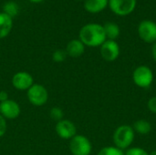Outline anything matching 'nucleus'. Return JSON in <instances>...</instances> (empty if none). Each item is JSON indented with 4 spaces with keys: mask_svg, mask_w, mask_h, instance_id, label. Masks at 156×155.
Returning a JSON list of instances; mask_svg holds the SVG:
<instances>
[{
    "mask_svg": "<svg viewBox=\"0 0 156 155\" xmlns=\"http://www.w3.org/2000/svg\"><path fill=\"white\" fill-rule=\"evenodd\" d=\"M152 55H153V58H154V61L156 62V42L154 43V45L152 47Z\"/></svg>",
    "mask_w": 156,
    "mask_h": 155,
    "instance_id": "nucleus-25",
    "label": "nucleus"
},
{
    "mask_svg": "<svg viewBox=\"0 0 156 155\" xmlns=\"http://www.w3.org/2000/svg\"><path fill=\"white\" fill-rule=\"evenodd\" d=\"M85 51V45L80 39H73L69 41L66 48L67 55L71 58H79Z\"/></svg>",
    "mask_w": 156,
    "mask_h": 155,
    "instance_id": "nucleus-12",
    "label": "nucleus"
},
{
    "mask_svg": "<svg viewBox=\"0 0 156 155\" xmlns=\"http://www.w3.org/2000/svg\"><path fill=\"white\" fill-rule=\"evenodd\" d=\"M33 84V77L26 71L16 72L12 78V85L18 90H27Z\"/></svg>",
    "mask_w": 156,
    "mask_h": 155,
    "instance_id": "nucleus-11",
    "label": "nucleus"
},
{
    "mask_svg": "<svg viewBox=\"0 0 156 155\" xmlns=\"http://www.w3.org/2000/svg\"><path fill=\"white\" fill-rule=\"evenodd\" d=\"M79 1H81V0H79Z\"/></svg>",
    "mask_w": 156,
    "mask_h": 155,
    "instance_id": "nucleus-28",
    "label": "nucleus"
},
{
    "mask_svg": "<svg viewBox=\"0 0 156 155\" xmlns=\"http://www.w3.org/2000/svg\"><path fill=\"white\" fill-rule=\"evenodd\" d=\"M31 2H34V3H39V2H42L43 0H30Z\"/></svg>",
    "mask_w": 156,
    "mask_h": 155,
    "instance_id": "nucleus-26",
    "label": "nucleus"
},
{
    "mask_svg": "<svg viewBox=\"0 0 156 155\" xmlns=\"http://www.w3.org/2000/svg\"><path fill=\"white\" fill-rule=\"evenodd\" d=\"M3 10H4L3 13L6 14L10 17H13V16L17 15V13H18V6H17V5L15 2L9 1V2H6L4 5Z\"/></svg>",
    "mask_w": 156,
    "mask_h": 155,
    "instance_id": "nucleus-17",
    "label": "nucleus"
},
{
    "mask_svg": "<svg viewBox=\"0 0 156 155\" xmlns=\"http://www.w3.org/2000/svg\"><path fill=\"white\" fill-rule=\"evenodd\" d=\"M98 155H124V153L122 152V150H120L116 147L108 146L102 148L99 152Z\"/></svg>",
    "mask_w": 156,
    "mask_h": 155,
    "instance_id": "nucleus-18",
    "label": "nucleus"
},
{
    "mask_svg": "<svg viewBox=\"0 0 156 155\" xmlns=\"http://www.w3.org/2000/svg\"><path fill=\"white\" fill-rule=\"evenodd\" d=\"M138 35L146 43L156 42V23L151 20H143L138 26Z\"/></svg>",
    "mask_w": 156,
    "mask_h": 155,
    "instance_id": "nucleus-7",
    "label": "nucleus"
},
{
    "mask_svg": "<svg viewBox=\"0 0 156 155\" xmlns=\"http://www.w3.org/2000/svg\"><path fill=\"white\" fill-rule=\"evenodd\" d=\"M67 58V52L66 50H62V49H57L56 51H54L53 55H52V58L55 62H63Z\"/></svg>",
    "mask_w": 156,
    "mask_h": 155,
    "instance_id": "nucleus-20",
    "label": "nucleus"
},
{
    "mask_svg": "<svg viewBox=\"0 0 156 155\" xmlns=\"http://www.w3.org/2000/svg\"><path fill=\"white\" fill-rule=\"evenodd\" d=\"M124 155H149V153L145 150L140 147H133V148H129L124 153Z\"/></svg>",
    "mask_w": 156,
    "mask_h": 155,
    "instance_id": "nucleus-21",
    "label": "nucleus"
},
{
    "mask_svg": "<svg viewBox=\"0 0 156 155\" xmlns=\"http://www.w3.org/2000/svg\"><path fill=\"white\" fill-rule=\"evenodd\" d=\"M56 132L57 134L64 140L72 139L77 132V128L75 124L69 120H61L56 124Z\"/></svg>",
    "mask_w": 156,
    "mask_h": 155,
    "instance_id": "nucleus-10",
    "label": "nucleus"
},
{
    "mask_svg": "<svg viewBox=\"0 0 156 155\" xmlns=\"http://www.w3.org/2000/svg\"><path fill=\"white\" fill-rule=\"evenodd\" d=\"M147 107L149 109V111L153 113L156 114V96L151 98L148 101V104H147Z\"/></svg>",
    "mask_w": 156,
    "mask_h": 155,
    "instance_id": "nucleus-23",
    "label": "nucleus"
},
{
    "mask_svg": "<svg viewBox=\"0 0 156 155\" xmlns=\"http://www.w3.org/2000/svg\"><path fill=\"white\" fill-rule=\"evenodd\" d=\"M8 100V93L5 90H0V102Z\"/></svg>",
    "mask_w": 156,
    "mask_h": 155,
    "instance_id": "nucleus-24",
    "label": "nucleus"
},
{
    "mask_svg": "<svg viewBox=\"0 0 156 155\" xmlns=\"http://www.w3.org/2000/svg\"><path fill=\"white\" fill-rule=\"evenodd\" d=\"M136 4L137 0H109L108 5L115 15L124 16L134 11Z\"/></svg>",
    "mask_w": 156,
    "mask_h": 155,
    "instance_id": "nucleus-6",
    "label": "nucleus"
},
{
    "mask_svg": "<svg viewBox=\"0 0 156 155\" xmlns=\"http://www.w3.org/2000/svg\"><path fill=\"white\" fill-rule=\"evenodd\" d=\"M133 82L140 88H149L154 80V74L152 69L147 66L137 67L133 73Z\"/></svg>",
    "mask_w": 156,
    "mask_h": 155,
    "instance_id": "nucleus-4",
    "label": "nucleus"
},
{
    "mask_svg": "<svg viewBox=\"0 0 156 155\" xmlns=\"http://www.w3.org/2000/svg\"><path fill=\"white\" fill-rule=\"evenodd\" d=\"M103 28L106 35V38H108L109 40H115L120 36L121 30L116 23L107 22L103 25Z\"/></svg>",
    "mask_w": 156,
    "mask_h": 155,
    "instance_id": "nucleus-15",
    "label": "nucleus"
},
{
    "mask_svg": "<svg viewBox=\"0 0 156 155\" xmlns=\"http://www.w3.org/2000/svg\"><path fill=\"white\" fill-rule=\"evenodd\" d=\"M6 129H7L6 120L2 115H0V137H2L5 133Z\"/></svg>",
    "mask_w": 156,
    "mask_h": 155,
    "instance_id": "nucleus-22",
    "label": "nucleus"
},
{
    "mask_svg": "<svg viewBox=\"0 0 156 155\" xmlns=\"http://www.w3.org/2000/svg\"><path fill=\"white\" fill-rule=\"evenodd\" d=\"M101 55L106 61L112 62L118 58L120 55V47L115 40L107 39L101 46Z\"/></svg>",
    "mask_w": 156,
    "mask_h": 155,
    "instance_id": "nucleus-8",
    "label": "nucleus"
},
{
    "mask_svg": "<svg viewBox=\"0 0 156 155\" xmlns=\"http://www.w3.org/2000/svg\"><path fill=\"white\" fill-rule=\"evenodd\" d=\"M12 28V17L5 13H0V38L5 37Z\"/></svg>",
    "mask_w": 156,
    "mask_h": 155,
    "instance_id": "nucleus-14",
    "label": "nucleus"
},
{
    "mask_svg": "<svg viewBox=\"0 0 156 155\" xmlns=\"http://www.w3.org/2000/svg\"><path fill=\"white\" fill-rule=\"evenodd\" d=\"M108 4L109 0H85L84 7L88 12L96 14L105 9Z\"/></svg>",
    "mask_w": 156,
    "mask_h": 155,
    "instance_id": "nucleus-13",
    "label": "nucleus"
},
{
    "mask_svg": "<svg viewBox=\"0 0 156 155\" xmlns=\"http://www.w3.org/2000/svg\"><path fill=\"white\" fill-rule=\"evenodd\" d=\"M69 150L72 155H90L92 151V145L87 137L76 134L70 139Z\"/></svg>",
    "mask_w": 156,
    "mask_h": 155,
    "instance_id": "nucleus-3",
    "label": "nucleus"
},
{
    "mask_svg": "<svg viewBox=\"0 0 156 155\" xmlns=\"http://www.w3.org/2000/svg\"><path fill=\"white\" fill-rule=\"evenodd\" d=\"M49 115H50V117H51L54 121H56V122H58L63 120L64 112H63V111H62L60 108H58V107H54V108H52V109L50 110Z\"/></svg>",
    "mask_w": 156,
    "mask_h": 155,
    "instance_id": "nucleus-19",
    "label": "nucleus"
},
{
    "mask_svg": "<svg viewBox=\"0 0 156 155\" xmlns=\"http://www.w3.org/2000/svg\"><path fill=\"white\" fill-rule=\"evenodd\" d=\"M149 155H156V150L155 151H153V152H152V153H151Z\"/></svg>",
    "mask_w": 156,
    "mask_h": 155,
    "instance_id": "nucleus-27",
    "label": "nucleus"
},
{
    "mask_svg": "<svg viewBox=\"0 0 156 155\" xmlns=\"http://www.w3.org/2000/svg\"><path fill=\"white\" fill-rule=\"evenodd\" d=\"M80 40L88 47L101 46L107 40L103 26L96 23L85 25L80 31Z\"/></svg>",
    "mask_w": 156,
    "mask_h": 155,
    "instance_id": "nucleus-1",
    "label": "nucleus"
},
{
    "mask_svg": "<svg viewBox=\"0 0 156 155\" xmlns=\"http://www.w3.org/2000/svg\"><path fill=\"white\" fill-rule=\"evenodd\" d=\"M20 107L18 103L13 100H6L0 102V115L5 120H14L20 115Z\"/></svg>",
    "mask_w": 156,
    "mask_h": 155,
    "instance_id": "nucleus-9",
    "label": "nucleus"
},
{
    "mask_svg": "<svg viewBox=\"0 0 156 155\" xmlns=\"http://www.w3.org/2000/svg\"><path fill=\"white\" fill-rule=\"evenodd\" d=\"M27 99L32 105L40 107L47 103L48 93L44 86L40 84H33L27 90Z\"/></svg>",
    "mask_w": 156,
    "mask_h": 155,
    "instance_id": "nucleus-5",
    "label": "nucleus"
},
{
    "mask_svg": "<svg viewBox=\"0 0 156 155\" xmlns=\"http://www.w3.org/2000/svg\"><path fill=\"white\" fill-rule=\"evenodd\" d=\"M133 129L137 133L145 135V134H148L152 131V125L149 122L145 120H139L133 123Z\"/></svg>",
    "mask_w": 156,
    "mask_h": 155,
    "instance_id": "nucleus-16",
    "label": "nucleus"
},
{
    "mask_svg": "<svg viewBox=\"0 0 156 155\" xmlns=\"http://www.w3.org/2000/svg\"><path fill=\"white\" fill-rule=\"evenodd\" d=\"M135 136V132L129 125H122L116 129L113 133V143L115 147L120 150H124L130 147Z\"/></svg>",
    "mask_w": 156,
    "mask_h": 155,
    "instance_id": "nucleus-2",
    "label": "nucleus"
}]
</instances>
